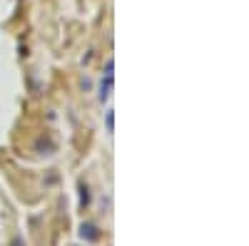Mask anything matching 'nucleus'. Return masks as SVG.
Returning a JSON list of instances; mask_svg holds the SVG:
<instances>
[{
	"label": "nucleus",
	"instance_id": "1",
	"mask_svg": "<svg viewBox=\"0 0 249 246\" xmlns=\"http://www.w3.org/2000/svg\"><path fill=\"white\" fill-rule=\"evenodd\" d=\"M13 246H23V241H20V239H15V241H13Z\"/></svg>",
	"mask_w": 249,
	"mask_h": 246
}]
</instances>
